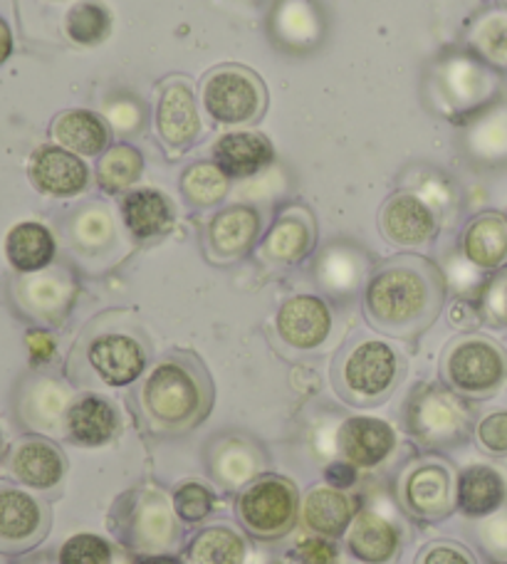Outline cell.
<instances>
[{"instance_id": "obj_4", "label": "cell", "mask_w": 507, "mask_h": 564, "mask_svg": "<svg viewBox=\"0 0 507 564\" xmlns=\"http://www.w3.org/2000/svg\"><path fill=\"white\" fill-rule=\"evenodd\" d=\"M401 371L403 365L399 351L389 341L367 337L352 345L339 357L334 379H337L344 399L369 406L391 394L401 379Z\"/></svg>"}, {"instance_id": "obj_35", "label": "cell", "mask_w": 507, "mask_h": 564, "mask_svg": "<svg viewBox=\"0 0 507 564\" xmlns=\"http://www.w3.org/2000/svg\"><path fill=\"white\" fill-rule=\"evenodd\" d=\"M191 564H242L246 542L230 528H208L196 535L188 550Z\"/></svg>"}, {"instance_id": "obj_13", "label": "cell", "mask_w": 507, "mask_h": 564, "mask_svg": "<svg viewBox=\"0 0 507 564\" xmlns=\"http://www.w3.org/2000/svg\"><path fill=\"white\" fill-rule=\"evenodd\" d=\"M384 238L401 248H421L439 234V220L431 206L409 191L393 194L379 214Z\"/></svg>"}, {"instance_id": "obj_1", "label": "cell", "mask_w": 507, "mask_h": 564, "mask_svg": "<svg viewBox=\"0 0 507 564\" xmlns=\"http://www.w3.org/2000/svg\"><path fill=\"white\" fill-rule=\"evenodd\" d=\"M445 297L439 268L419 256H399L381 265L364 290L367 317L389 337H416L433 325Z\"/></svg>"}, {"instance_id": "obj_3", "label": "cell", "mask_w": 507, "mask_h": 564, "mask_svg": "<svg viewBox=\"0 0 507 564\" xmlns=\"http://www.w3.org/2000/svg\"><path fill=\"white\" fill-rule=\"evenodd\" d=\"M79 355L101 384L129 387L149 365V341L134 317L107 312L87 327Z\"/></svg>"}, {"instance_id": "obj_41", "label": "cell", "mask_w": 507, "mask_h": 564, "mask_svg": "<svg viewBox=\"0 0 507 564\" xmlns=\"http://www.w3.org/2000/svg\"><path fill=\"white\" fill-rule=\"evenodd\" d=\"M475 438H478L483 451L493 453V456H505L507 453V411H495V414L485 416L478 426H475Z\"/></svg>"}, {"instance_id": "obj_38", "label": "cell", "mask_w": 507, "mask_h": 564, "mask_svg": "<svg viewBox=\"0 0 507 564\" xmlns=\"http://www.w3.org/2000/svg\"><path fill=\"white\" fill-rule=\"evenodd\" d=\"M60 564H127L115 547L97 535H75L60 550Z\"/></svg>"}, {"instance_id": "obj_36", "label": "cell", "mask_w": 507, "mask_h": 564, "mask_svg": "<svg viewBox=\"0 0 507 564\" xmlns=\"http://www.w3.org/2000/svg\"><path fill=\"white\" fill-rule=\"evenodd\" d=\"M65 30L67 37L77 45H99L111 33V15L101 3L85 0V3H77L67 13Z\"/></svg>"}, {"instance_id": "obj_37", "label": "cell", "mask_w": 507, "mask_h": 564, "mask_svg": "<svg viewBox=\"0 0 507 564\" xmlns=\"http://www.w3.org/2000/svg\"><path fill=\"white\" fill-rule=\"evenodd\" d=\"M473 45L490 65L507 69V13L485 15L473 28Z\"/></svg>"}, {"instance_id": "obj_14", "label": "cell", "mask_w": 507, "mask_h": 564, "mask_svg": "<svg viewBox=\"0 0 507 564\" xmlns=\"http://www.w3.org/2000/svg\"><path fill=\"white\" fill-rule=\"evenodd\" d=\"M77 295L75 280L65 270H40L25 273L15 282V300L30 317L43 322H60Z\"/></svg>"}, {"instance_id": "obj_10", "label": "cell", "mask_w": 507, "mask_h": 564, "mask_svg": "<svg viewBox=\"0 0 507 564\" xmlns=\"http://www.w3.org/2000/svg\"><path fill=\"white\" fill-rule=\"evenodd\" d=\"M201 112L194 87L186 77H171L159 89L157 134L169 154H181L201 137Z\"/></svg>"}, {"instance_id": "obj_28", "label": "cell", "mask_w": 507, "mask_h": 564, "mask_svg": "<svg viewBox=\"0 0 507 564\" xmlns=\"http://www.w3.org/2000/svg\"><path fill=\"white\" fill-rule=\"evenodd\" d=\"M69 243L87 258L107 256L111 248L117 246V224L115 216H111L109 206L93 200V204H85L77 208L73 218H69L67 226Z\"/></svg>"}, {"instance_id": "obj_32", "label": "cell", "mask_w": 507, "mask_h": 564, "mask_svg": "<svg viewBox=\"0 0 507 564\" xmlns=\"http://www.w3.org/2000/svg\"><path fill=\"white\" fill-rule=\"evenodd\" d=\"M304 525L322 538H339L354 520V502L339 488H314L302 506Z\"/></svg>"}, {"instance_id": "obj_7", "label": "cell", "mask_w": 507, "mask_h": 564, "mask_svg": "<svg viewBox=\"0 0 507 564\" xmlns=\"http://www.w3.org/2000/svg\"><path fill=\"white\" fill-rule=\"evenodd\" d=\"M298 488L285 478L252 480L238 498V518L252 538L278 540L295 528Z\"/></svg>"}, {"instance_id": "obj_42", "label": "cell", "mask_w": 507, "mask_h": 564, "mask_svg": "<svg viewBox=\"0 0 507 564\" xmlns=\"http://www.w3.org/2000/svg\"><path fill=\"white\" fill-rule=\"evenodd\" d=\"M107 122L111 129H117L121 134H131L139 132L141 124H144V117H141V107L134 102V99H125L117 97L115 102L107 105Z\"/></svg>"}, {"instance_id": "obj_9", "label": "cell", "mask_w": 507, "mask_h": 564, "mask_svg": "<svg viewBox=\"0 0 507 564\" xmlns=\"http://www.w3.org/2000/svg\"><path fill=\"white\" fill-rule=\"evenodd\" d=\"M127 498L131 506L125 512V530L131 545L141 552H161L174 545L179 538L174 502L154 488H141Z\"/></svg>"}, {"instance_id": "obj_46", "label": "cell", "mask_w": 507, "mask_h": 564, "mask_svg": "<svg viewBox=\"0 0 507 564\" xmlns=\"http://www.w3.org/2000/svg\"><path fill=\"white\" fill-rule=\"evenodd\" d=\"M324 476H327L332 488H349L357 480V470H354L352 463H332Z\"/></svg>"}, {"instance_id": "obj_26", "label": "cell", "mask_w": 507, "mask_h": 564, "mask_svg": "<svg viewBox=\"0 0 507 564\" xmlns=\"http://www.w3.org/2000/svg\"><path fill=\"white\" fill-rule=\"evenodd\" d=\"M463 256L478 270H498L507 263V218L483 214L463 230Z\"/></svg>"}, {"instance_id": "obj_11", "label": "cell", "mask_w": 507, "mask_h": 564, "mask_svg": "<svg viewBox=\"0 0 507 564\" xmlns=\"http://www.w3.org/2000/svg\"><path fill=\"white\" fill-rule=\"evenodd\" d=\"M211 478L226 490H240L250 486L268 466L260 443L248 438L246 433H220L211 438L206 451Z\"/></svg>"}, {"instance_id": "obj_44", "label": "cell", "mask_w": 507, "mask_h": 564, "mask_svg": "<svg viewBox=\"0 0 507 564\" xmlns=\"http://www.w3.org/2000/svg\"><path fill=\"white\" fill-rule=\"evenodd\" d=\"M419 564H475V560L459 545H451V542H435V545L423 550Z\"/></svg>"}, {"instance_id": "obj_48", "label": "cell", "mask_w": 507, "mask_h": 564, "mask_svg": "<svg viewBox=\"0 0 507 564\" xmlns=\"http://www.w3.org/2000/svg\"><path fill=\"white\" fill-rule=\"evenodd\" d=\"M30 347H33V355L37 359H47L53 355V339H50L45 332H33V335H30Z\"/></svg>"}, {"instance_id": "obj_30", "label": "cell", "mask_w": 507, "mask_h": 564, "mask_svg": "<svg viewBox=\"0 0 507 564\" xmlns=\"http://www.w3.org/2000/svg\"><path fill=\"white\" fill-rule=\"evenodd\" d=\"M6 256L18 273H40L55 260V238L43 224H18L6 238Z\"/></svg>"}, {"instance_id": "obj_2", "label": "cell", "mask_w": 507, "mask_h": 564, "mask_svg": "<svg viewBox=\"0 0 507 564\" xmlns=\"http://www.w3.org/2000/svg\"><path fill=\"white\" fill-rule=\"evenodd\" d=\"M137 401L151 431L184 433L206 419L213 404V384L198 357L171 351L149 369Z\"/></svg>"}, {"instance_id": "obj_18", "label": "cell", "mask_w": 507, "mask_h": 564, "mask_svg": "<svg viewBox=\"0 0 507 564\" xmlns=\"http://www.w3.org/2000/svg\"><path fill=\"white\" fill-rule=\"evenodd\" d=\"M317 240V226L308 208L292 206L282 210L262 240L260 253L272 265H298L312 253Z\"/></svg>"}, {"instance_id": "obj_8", "label": "cell", "mask_w": 507, "mask_h": 564, "mask_svg": "<svg viewBox=\"0 0 507 564\" xmlns=\"http://www.w3.org/2000/svg\"><path fill=\"white\" fill-rule=\"evenodd\" d=\"M409 431L425 446H455L468 433V409L439 387H423L409 404Z\"/></svg>"}, {"instance_id": "obj_43", "label": "cell", "mask_w": 507, "mask_h": 564, "mask_svg": "<svg viewBox=\"0 0 507 564\" xmlns=\"http://www.w3.org/2000/svg\"><path fill=\"white\" fill-rule=\"evenodd\" d=\"M481 540L488 552L498 557H507V510L495 512L490 520L483 522Z\"/></svg>"}, {"instance_id": "obj_40", "label": "cell", "mask_w": 507, "mask_h": 564, "mask_svg": "<svg viewBox=\"0 0 507 564\" xmlns=\"http://www.w3.org/2000/svg\"><path fill=\"white\" fill-rule=\"evenodd\" d=\"M174 510L184 522H201L213 510L211 490L201 482H184L174 496Z\"/></svg>"}, {"instance_id": "obj_5", "label": "cell", "mask_w": 507, "mask_h": 564, "mask_svg": "<svg viewBox=\"0 0 507 564\" xmlns=\"http://www.w3.org/2000/svg\"><path fill=\"white\" fill-rule=\"evenodd\" d=\"M201 105L218 124H256L268 109V89L252 69L242 65H220L203 77Z\"/></svg>"}, {"instance_id": "obj_31", "label": "cell", "mask_w": 507, "mask_h": 564, "mask_svg": "<svg viewBox=\"0 0 507 564\" xmlns=\"http://www.w3.org/2000/svg\"><path fill=\"white\" fill-rule=\"evenodd\" d=\"M69 406H73L69 391L60 381L47 377L30 381L23 391V401H20L23 419L40 431L60 429V423L67 419Z\"/></svg>"}, {"instance_id": "obj_15", "label": "cell", "mask_w": 507, "mask_h": 564, "mask_svg": "<svg viewBox=\"0 0 507 564\" xmlns=\"http://www.w3.org/2000/svg\"><path fill=\"white\" fill-rule=\"evenodd\" d=\"M403 506L413 518L439 520L453 508V478L443 463L425 460L413 466L401 482Z\"/></svg>"}, {"instance_id": "obj_25", "label": "cell", "mask_w": 507, "mask_h": 564, "mask_svg": "<svg viewBox=\"0 0 507 564\" xmlns=\"http://www.w3.org/2000/svg\"><path fill=\"white\" fill-rule=\"evenodd\" d=\"M65 429L69 433V438L77 441L79 446H105V443L115 438V433L119 431L117 409L111 406V401L97 394L83 397L69 406Z\"/></svg>"}, {"instance_id": "obj_17", "label": "cell", "mask_w": 507, "mask_h": 564, "mask_svg": "<svg viewBox=\"0 0 507 564\" xmlns=\"http://www.w3.org/2000/svg\"><path fill=\"white\" fill-rule=\"evenodd\" d=\"M30 178L37 191L55 198L83 194L89 184V169L83 159L63 147H40L30 159Z\"/></svg>"}, {"instance_id": "obj_47", "label": "cell", "mask_w": 507, "mask_h": 564, "mask_svg": "<svg viewBox=\"0 0 507 564\" xmlns=\"http://www.w3.org/2000/svg\"><path fill=\"white\" fill-rule=\"evenodd\" d=\"M490 305H493V310H495V315H498V317L505 322V325H507V278H503V280L498 282V288L493 290Z\"/></svg>"}, {"instance_id": "obj_27", "label": "cell", "mask_w": 507, "mask_h": 564, "mask_svg": "<svg viewBox=\"0 0 507 564\" xmlns=\"http://www.w3.org/2000/svg\"><path fill=\"white\" fill-rule=\"evenodd\" d=\"M347 547L362 562L387 564L399 550V532L379 512L364 510L354 516L347 530Z\"/></svg>"}, {"instance_id": "obj_20", "label": "cell", "mask_w": 507, "mask_h": 564, "mask_svg": "<svg viewBox=\"0 0 507 564\" xmlns=\"http://www.w3.org/2000/svg\"><path fill=\"white\" fill-rule=\"evenodd\" d=\"M337 443L344 460L352 463L354 468H374L381 466L397 448V433L387 421L357 416L344 421Z\"/></svg>"}, {"instance_id": "obj_24", "label": "cell", "mask_w": 507, "mask_h": 564, "mask_svg": "<svg viewBox=\"0 0 507 564\" xmlns=\"http://www.w3.org/2000/svg\"><path fill=\"white\" fill-rule=\"evenodd\" d=\"M10 470L28 488L47 490L55 488L65 476V458L57 446L40 438L18 443L10 456Z\"/></svg>"}, {"instance_id": "obj_29", "label": "cell", "mask_w": 507, "mask_h": 564, "mask_svg": "<svg viewBox=\"0 0 507 564\" xmlns=\"http://www.w3.org/2000/svg\"><path fill=\"white\" fill-rule=\"evenodd\" d=\"M507 496L505 478L490 466H471L461 473L459 508L468 518H488L503 508Z\"/></svg>"}, {"instance_id": "obj_19", "label": "cell", "mask_w": 507, "mask_h": 564, "mask_svg": "<svg viewBox=\"0 0 507 564\" xmlns=\"http://www.w3.org/2000/svg\"><path fill=\"white\" fill-rule=\"evenodd\" d=\"M45 508L30 492L0 486V547L25 550L43 538Z\"/></svg>"}, {"instance_id": "obj_39", "label": "cell", "mask_w": 507, "mask_h": 564, "mask_svg": "<svg viewBox=\"0 0 507 564\" xmlns=\"http://www.w3.org/2000/svg\"><path fill=\"white\" fill-rule=\"evenodd\" d=\"M362 275V265L357 256L344 253V250H327L320 263V278L332 292H349L357 288Z\"/></svg>"}, {"instance_id": "obj_6", "label": "cell", "mask_w": 507, "mask_h": 564, "mask_svg": "<svg viewBox=\"0 0 507 564\" xmlns=\"http://www.w3.org/2000/svg\"><path fill=\"white\" fill-rule=\"evenodd\" d=\"M441 371L459 394L488 397L507 379V351L490 337L465 335L445 349Z\"/></svg>"}, {"instance_id": "obj_23", "label": "cell", "mask_w": 507, "mask_h": 564, "mask_svg": "<svg viewBox=\"0 0 507 564\" xmlns=\"http://www.w3.org/2000/svg\"><path fill=\"white\" fill-rule=\"evenodd\" d=\"M50 134L57 141V147L73 151L77 156H99L109 149L111 129L97 112L67 109L55 117Z\"/></svg>"}, {"instance_id": "obj_12", "label": "cell", "mask_w": 507, "mask_h": 564, "mask_svg": "<svg viewBox=\"0 0 507 564\" xmlns=\"http://www.w3.org/2000/svg\"><path fill=\"white\" fill-rule=\"evenodd\" d=\"M276 329L278 337L292 349H320L332 335V310L317 295L288 297L278 310Z\"/></svg>"}, {"instance_id": "obj_45", "label": "cell", "mask_w": 507, "mask_h": 564, "mask_svg": "<svg viewBox=\"0 0 507 564\" xmlns=\"http://www.w3.org/2000/svg\"><path fill=\"white\" fill-rule=\"evenodd\" d=\"M298 552L308 564H332L337 560V550L327 540H304Z\"/></svg>"}, {"instance_id": "obj_16", "label": "cell", "mask_w": 507, "mask_h": 564, "mask_svg": "<svg viewBox=\"0 0 507 564\" xmlns=\"http://www.w3.org/2000/svg\"><path fill=\"white\" fill-rule=\"evenodd\" d=\"M260 236V214L250 206H228L211 218L206 230L208 253L218 263L246 258Z\"/></svg>"}, {"instance_id": "obj_22", "label": "cell", "mask_w": 507, "mask_h": 564, "mask_svg": "<svg viewBox=\"0 0 507 564\" xmlns=\"http://www.w3.org/2000/svg\"><path fill=\"white\" fill-rule=\"evenodd\" d=\"M121 220L137 240H154L169 234L176 220V210L161 191L134 188L121 198Z\"/></svg>"}, {"instance_id": "obj_34", "label": "cell", "mask_w": 507, "mask_h": 564, "mask_svg": "<svg viewBox=\"0 0 507 564\" xmlns=\"http://www.w3.org/2000/svg\"><path fill=\"white\" fill-rule=\"evenodd\" d=\"M230 191V176L216 161H196L181 174V194L194 208L218 206Z\"/></svg>"}, {"instance_id": "obj_49", "label": "cell", "mask_w": 507, "mask_h": 564, "mask_svg": "<svg viewBox=\"0 0 507 564\" xmlns=\"http://www.w3.org/2000/svg\"><path fill=\"white\" fill-rule=\"evenodd\" d=\"M13 53V35H10V28L6 25V20L0 18V65Z\"/></svg>"}, {"instance_id": "obj_21", "label": "cell", "mask_w": 507, "mask_h": 564, "mask_svg": "<svg viewBox=\"0 0 507 564\" xmlns=\"http://www.w3.org/2000/svg\"><path fill=\"white\" fill-rule=\"evenodd\" d=\"M213 161L230 178H248L260 174L276 161V147L260 132H228L213 144Z\"/></svg>"}, {"instance_id": "obj_33", "label": "cell", "mask_w": 507, "mask_h": 564, "mask_svg": "<svg viewBox=\"0 0 507 564\" xmlns=\"http://www.w3.org/2000/svg\"><path fill=\"white\" fill-rule=\"evenodd\" d=\"M144 156L131 144L109 147L97 164V184L107 194H129V188L141 178Z\"/></svg>"}]
</instances>
